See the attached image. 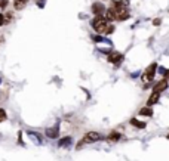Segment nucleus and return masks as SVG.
I'll return each instance as SVG.
<instances>
[{
    "label": "nucleus",
    "mask_w": 169,
    "mask_h": 161,
    "mask_svg": "<svg viewBox=\"0 0 169 161\" xmlns=\"http://www.w3.org/2000/svg\"><path fill=\"white\" fill-rule=\"evenodd\" d=\"M90 27L96 31V34H105L107 27H108V21L104 16H95L90 21Z\"/></svg>",
    "instance_id": "nucleus-1"
},
{
    "label": "nucleus",
    "mask_w": 169,
    "mask_h": 161,
    "mask_svg": "<svg viewBox=\"0 0 169 161\" xmlns=\"http://www.w3.org/2000/svg\"><path fill=\"white\" fill-rule=\"evenodd\" d=\"M98 140H102V135L98 133V132H87L82 137L83 143H93V142H98Z\"/></svg>",
    "instance_id": "nucleus-3"
},
{
    "label": "nucleus",
    "mask_w": 169,
    "mask_h": 161,
    "mask_svg": "<svg viewBox=\"0 0 169 161\" xmlns=\"http://www.w3.org/2000/svg\"><path fill=\"white\" fill-rule=\"evenodd\" d=\"M120 139H122V133H119V132H111L107 136V140H110V142H117Z\"/></svg>",
    "instance_id": "nucleus-13"
},
{
    "label": "nucleus",
    "mask_w": 169,
    "mask_h": 161,
    "mask_svg": "<svg viewBox=\"0 0 169 161\" xmlns=\"http://www.w3.org/2000/svg\"><path fill=\"white\" fill-rule=\"evenodd\" d=\"M113 31H114V25H110V24H108V27H107V31H105V34L108 36V34H111Z\"/></svg>",
    "instance_id": "nucleus-17"
},
{
    "label": "nucleus",
    "mask_w": 169,
    "mask_h": 161,
    "mask_svg": "<svg viewBox=\"0 0 169 161\" xmlns=\"http://www.w3.org/2000/svg\"><path fill=\"white\" fill-rule=\"evenodd\" d=\"M6 117H7V115H6V111L0 108V123H1V121H4V120H6Z\"/></svg>",
    "instance_id": "nucleus-16"
},
{
    "label": "nucleus",
    "mask_w": 169,
    "mask_h": 161,
    "mask_svg": "<svg viewBox=\"0 0 169 161\" xmlns=\"http://www.w3.org/2000/svg\"><path fill=\"white\" fill-rule=\"evenodd\" d=\"M129 123H130L135 129H138V130H142V129L147 127V123H145V121H141V120H138V118H130Z\"/></svg>",
    "instance_id": "nucleus-9"
},
{
    "label": "nucleus",
    "mask_w": 169,
    "mask_h": 161,
    "mask_svg": "<svg viewBox=\"0 0 169 161\" xmlns=\"http://www.w3.org/2000/svg\"><path fill=\"white\" fill-rule=\"evenodd\" d=\"M28 136H30V137H33V139H34V140H36L37 143H42V137H40V136H39L37 133H33V132H28Z\"/></svg>",
    "instance_id": "nucleus-15"
},
{
    "label": "nucleus",
    "mask_w": 169,
    "mask_h": 161,
    "mask_svg": "<svg viewBox=\"0 0 169 161\" xmlns=\"http://www.w3.org/2000/svg\"><path fill=\"white\" fill-rule=\"evenodd\" d=\"M7 4V0H0V7H4Z\"/></svg>",
    "instance_id": "nucleus-21"
},
{
    "label": "nucleus",
    "mask_w": 169,
    "mask_h": 161,
    "mask_svg": "<svg viewBox=\"0 0 169 161\" xmlns=\"http://www.w3.org/2000/svg\"><path fill=\"white\" fill-rule=\"evenodd\" d=\"M168 139H169V133H168Z\"/></svg>",
    "instance_id": "nucleus-23"
},
{
    "label": "nucleus",
    "mask_w": 169,
    "mask_h": 161,
    "mask_svg": "<svg viewBox=\"0 0 169 161\" xmlns=\"http://www.w3.org/2000/svg\"><path fill=\"white\" fill-rule=\"evenodd\" d=\"M6 22H7V21H6V18H4V16H3V15L0 13V27H3V25H4Z\"/></svg>",
    "instance_id": "nucleus-18"
},
{
    "label": "nucleus",
    "mask_w": 169,
    "mask_h": 161,
    "mask_svg": "<svg viewBox=\"0 0 169 161\" xmlns=\"http://www.w3.org/2000/svg\"><path fill=\"white\" fill-rule=\"evenodd\" d=\"M25 3H27V0H15V9L16 10H21L25 6Z\"/></svg>",
    "instance_id": "nucleus-14"
},
{
    "label": "nucleus",
    "mask_w": 169,
    "mask_h": 161,
    "mask_svg": "<svg viewBox=\"0 0 169 161\" xmlns=\"http://www.w3.org/2000/svg\"><path fill=\"white\" fill-rule=\"evenodd\" d=\"M165 79L169 81V70H166V73H165Z\"/></svg>",
    "instance_id": "nucleus-22"
},
{
    "label": "nucleus",
    "mask_w": 169,
    "mask_h": 161,
    "mask_svg": "<svg viewBox=\"0 0 169 161\" xmlns=\"http://www.w3.org/2000/svg\"><path fill=\"white\" fill-rule=\"evenodd\" d=\"M157 73H160V74H163V76H165L166 68H165V67H157Z\"/></svg>",
    "instance_id": "nucleus-19"
},
{
    "label": "nucleus",
    "mask_w": 169,
    "mask_h": 161,
    "mask_svg": "<svg viewBox=\"0 0 169 161\" xmlns=\"http://www.w3.org/2000/svg\"><path fill=\"white\" fill-rule=\"evenodd\" d=\"M123 53H120V52H110L108 53V56H107V61L110 62V64H116V65H119L122 61H123Z\"/></svg>",
    "instance_id": "nucleus-5"
},
{
    "label": "nucleus",
    "mask_w": 169,
    "mask_h": 161,
    "mask_svg": "<svg viewBox=\"0 0 169 161\" xmlns=\"http://www.w3.org/2000/svg\"><path fill=\"white\" fill-rule=\"evenodd\" d=\"M139 115H142V117H153V108L151 107H142L141 110H139V112H138Z\"/></svg>",
    "instance_id": "nucleus-11"
},
{
    "label": "nucleus",
    "mask_w": 169,
    "mask_h": 161,
    "mask_svg": "<svg viewBox=\"0 0 169 161\" xmlns=\"http://www.w3.org/2000/svg\"><path fill=\"white\" fill-rule=\"evenodd\" d=\"M169 87V81L166 79H163V80H159L154 86H153V90L151 92H156V93H162V92H165L166 89Z\"/></svg>",
    "instance_id": "nucleus-6"
},
{
    "label": "nucleus",
    "mask_w": 169,
    "mask_h": 161,
    "mask_svg": "<svg viewBox=\"0 0 169 161\" xmlns=\"http://www.w3.org/2000/svg\"><path fill=\"white\" fill-rule=\"evenodd\" d=\"M157 62H151L147 68H145V71H144V74L141 76V81L144 83V84H150L153 79H154V76H156V73H157Z\"/></svg>",
    "instance_id": "nucleus-2"
},
{
    "label": "nucleus",
    "mask_w": 169,
    "mask_h": 161,
    "mask_svg": "<svg viewBox=\"0 0 169 161\" xmlns=\"http://www.w3.org/2000/svg\"><path fill=\"white\" fill-rule=\"evenodd\" d=\"M90 10H92V13H93L95 16H104L107 7L104 6V3H101V1H95V3L92 4Z\"/></svg>",
    "instance_id": "nucleus-4"
},
{
    "label": "nucleus",
    "mask_w": 169,
    "mask_h": 161,
    "mask_svg": "<svg viewBox=\"0 0 169 161\" xmlns=\"http://www.w3.org/2000/svg\"><path fill=\"white\" fill-rule=\"evenodd\" d=\"M160 22H162V19H160V18H156V19L153 21V25L157 27V25H160Z\"/></svg>",
    "instance_id": "nucleus-20"
},
{
    "label": "nucleus",
    "mask_w": 169,
    "mask_h": 161,
    "mask_svg": "<svg viewBox=\"0 0 169 161\" xmlns=\"http://www.w3.org/2000/svg\"><path fill=\"white\" fill-rule=\"evenodd\" d=\"M116 9L113 7V6H110L107 10H105V13H104V18L108 21V22H111V21H116Z\"/></svg>",
    "instance_id": "nucleus-8"
},
{
    "label": "nucleus",
    "mask_w": 169,
    "mask_h": 161,
    "mask_svg": "<svg viewBox=\"0 0 169 161\" xmlns=\"http://www.w3.org/2000/svg\"><path fill=\"white\" fill-rule=\"evenodd\" d=\"M159 101H160V93L151 92L150 96H148V99H147V102H145V105H147V107H151V105H154V104H159Z\"/></svg>",
    "instance_id": "nucleus-7"
},
{
    "label": "nucleus",
    "mask_w": 169,
    "mask_h": 161,
    "mask_svg": "<svg viewBox=\"0 0 169 161\" xmlns=\"http://www.w3.org/2000/svg\"><path fill=\"white\" fill-rule=\"evenodd\" d=\"M71 142H73L71 136H65V137H62V139L58 142V146H59V148H68V146L71 145Z\"/></svg>",
    "instance_id": "nucleus-12"
},
{
    "label": "nucleus",
    "mask_w": 169,
    "mask_h": 161,
    "mask_svg": "<svg viewBox=\"0 0 169 161\" xmlns=\"http://www.w3.org/2000/svg\"><path fill=\"white\" fill-rule=\"evenodd\" d=\"M44 133H46L47 137H50V139H56L58 135H59V129H58V127H49V129H46Z\"/></svg>",
    "instance_id": "nucleus-10"
}]
</instances>
